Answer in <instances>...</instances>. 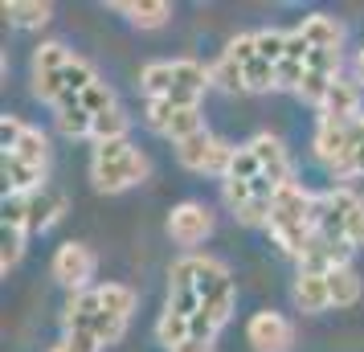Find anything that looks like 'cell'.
<instances>
[{"label":"cell","mask_w":364,"mask_h":352,"mask_svg":"<svg viewBox=\"0 0 364 352\" xmlns=\"http://www.w3.org/2000/svg\"><path fill=\"white\" fill-rule=\"evenodd\" d=\"M221 193H225V205H230L233 213H237L242 205L254 201V188H250L246 181H225V185H221Z\"/></svg>","instance_id":"obj_45"},{"label":"cell","mask_w":364,"mask_h":352,"mask_svg":"<svg viewBox=\"0 0 364 352\" xmlns=\"http://www.w3.org/2000/svg\"><path fill=\"white\" fill-rule=\"evenodd\" d=\"M115 13H127L139 29H160L172 17V4H164V0H151V4H115Z\"/></svg>","instance_id":"obj_19"},{"label":"cell","mask_w":364,"mask_h":352,"mask_svg":"<svg viewBox=\"0 0 364 352\" xmlns=\"http://www.w3.org/2000/svg\"><path fill=\"white\" fill-rule=\"evenodd\" d=\"M99 316H102V299H99V287H95V291H78V295L66 303L62 324H66V332H90Z\"/></svg>","instance_id":"obj_9"},{"label":"cell","mask_w":364,"mask_h":352,"mask_svg":"<svg viewBox=\"0 0 364 352\" xmlns=\"http://www.w3.org/2000/svg\"><path fill=\"white\" fill-rule=\"evenodd\" d=\"M99 299H102V311H111V316H119V319H127L135 311V291L123 287V283H102Z\"/></svg>","instance_id":"obj_21"},{"label":"cell","mask_w":364,"mask_h":352,"mask_svg":"<svg viewBox=\"0 0 364 352\" xmlns=\"http://www.w3.org/2000/svg\"><path fill=\"white\" fill-rule=\"evenodd\" d=\"M205 86H209V70L200 66V62H193V58L172 62V95H193V99H200Z\"/></svg>","instance_id":"obj_13"},{"label":"cell","mask_w":364,"mask_h":352,"mask_svg":"<svg viewBox=\"0 0 364 352\" xmlns=\"http://www.w3.org/2000/svg\"><path fill=\"white\" fill-rule=\"evenodd\" d=\"M4 17H9V25H21V29H41V25H50L53 9L46 0H9Z\"/></svg>","instance_id":"obj_15"},{"label":"cell","mask_w":364,"mask_h":352,"mask_svg":"<svg viewBox=\"0 0 364 352\" xmlns=\"http://www.w3.org/2000/svg\"><path fill=\"white\" fill-rule=\"evenodd\" d=\"M70 62H74V58H70V50L62 41H46V46H37V53H33V74H62Z\"/></svg>","instance_id":"obj_22"},{"label":"cell","mask_w":364,"mask_h":352,"mask_svg":"<svg viewBox=\"0 0 364 352\" xmlns=\"http://www.w3.org/2000/svg\"><path fill=\"white\" fill-rule=\"evenodd\" d=\"M295 303L303 307V311H307V316H315V311L331 307L328 274H315V270H299V279H295Z\"/></svg>","instance_id":"obj_10"},{"label":"cell","mask_w":364,"mask_h":352,"mask_svg":"<svg viewBox=\"0 0 364 352\" xmlns=\"http://www.w3.org/2000/svg\"><path fill=\"white\" fill-rule=\"evenodd\" d=\"M246 90H279V74H274V66L270 62H262V58H254L246 66Z\"/></svg>","instance_id":"obj_32"},{"label":"cell","mask_w":364,"mask_h":352,"mask_svg":"<svg viewBox=\"0 0 364 352\" xmlns=\"http://www.w3.org/2000/svg\"><path fill=\"white\" fill-rule=\"evenodd\" d=\"M262 176V164H258V156H254V148H237L233 151V164H230V176L225 181H246V185H254Z\"/></svg>","instance_id":"obj_30"},{"label":"cell","mask_w":364,"mask_h":352,"mask_svg":"<svg viewBox=\"0 0 364 352\" xmlns=\"http://www.w3.org/2000/svg\"><path fill=\"white\" fill-rule=\"evenodd\" d=\"M144 90H148V99H168L172 95V62L144 66Z\"/></svg>","instance_id":"obj_27"},{"label":"cell","mask_w":364,"mask_h":352,"mask_svg":"<svg viewBox=\"0 0 364 352\" xmlns=\"http://www.w3.org/2000/svg\"><path fill=\"white\" fill-rule=\"evenodd\" d=\"M50 352H102V344L95 340V332H66Z\"/></svg>","instance_id":"obj_42"},{"label":"cell","mask_w":364,"mask_h":352,"mask_svg":"<svg viewBox=\"0 0 364 352\" xmlns=\"http://www.w3.org/2000/svg\"><path fill=\"white\" fill-rule=\"evenodd\" d=\"M193 283H197V295H200V303H205V295H213L221 283H230V270L221 267L217 258H200V254H193Z\"/></svg>","instance_id":"obj_17"},{"label":"cell","mask_w":364,"mask_h":352,"mask_svg":"<svg viewBox=\"0 0 364 352\" xmlns=\"http://www.w3.org/2000/svg\"><path fill=\"white\" fill-rule=\"evenodd\" d=\"M111 107H115V90L107 82H95L82 95V111H90V115H102V111H111Z\"/></svg>","instance_id":"obj_40"},{"label":"cell","mask_w":364,"mask_h":352,"mask_svg":"<svg viewBox=\"0 0 364 352\" xmlns=\"http://www.w3.org/2000/svg\"><path fill=\"white\" fill-rule=\"evenodd\" d=\"M258 58L270 62V66H279L282 58H287V33H279V29H262V33H258Z\"/></svg>","instance_id":"obj_33"},{"label":"cell","mask_w":364,"mask_h":352,"mask_svg":"<svg viewBox=\"0 0 364 352\" xmlns=\"http://www.w3.org/2000/svg\"><path fill=\"white\" fill-rule=\"evenodd\" d=\"M270 213H274V201H262V197H254V201L242 205L233 218L242 221V225H270Z\"/></svg>","instance_id":"obj_41"},{"label":"cell","mask_w":364,"mask_h":352,"mask_svg":"<svg viewBox=\"0 0 364 352\" xmlns=\"http://www.w3.org/2000/svg\"><path fill=\"white\" fill-rule=\"evenodd\" d=\"M307 53H311V46H307V37L299 33H287V58H291V62H303V66H307Z\"/></svg>","instance_id":"obj_48"},{"label":"cell","mask_w":364,"mask_h":352,"mask_svg":"<svg viewBox=\"0 0 364 352\" xmlns=\"http://www.w3.org/2000/svg\"><path fill=\"white\" fill-rule=\"evenodd\" d=\"M209 82L221 86V90H230V95H237V90H246V70L221 53V62H213V66H209Z\"/></svg>","instance_id":"obj_24"},{"label":"cell","mask_w":364,"mask_h":352,"mask_svg":"<svg viewBox=\"0 0 364 352\" xmlns=\"http://www.w3.org/2000/svg\"><path fill=\"white\" fill-rule=\"evenodd\" d=\"M132 144L127 139H111V144H95V164H115V160H127L132 156Z\"/></svg>","instance_id":"obj_44"},{"label":"cell","mask_w":364,"mask_h":352,"mask_svg":"<svg viewBox=\"0 0 364 352\" xmlns=\"http://www.w3.org/2000/svg\"><path fill=\"white\" fill-rule=\"evenodd\" d=\"M90 127H95V115H90V111H82V107L58 111V132L70 135V139H82V135H90Z\"/></svg>","instance_id":"obj_31"},{"label":"cell","mask_w":364,"mask_h":352,"mask_svg":"<svg viewBox=\"0 0 364 352\" xmlns=\"http://www.w3.org/2000/svg\"><path fill=\"white\" fill-rule=\"evenodd\" d=\"M352 123H356V119H352ZM352 123L319 115V127H315V135H311V148L328 168L344 164L348 156H352Z\"/></svg>","instance_id":"obj_5"},{"label":"cell","mask_w":364,"mask_h":352,"mask_svg":"<svg viewBox=\"0 0 364 352\" xmlns=\"http://www.w3.org/2000/svg\"><path fill=\"white\" fill-rule=\"evenodd\" d=\"M307 70L323 74V78H340V50H311L307 53Z\"/></svg>","instance_id":"obj_39"},{"label":"cell","mask_w":364,"mask_h":352,"mask_svg":"<svg viewBox=\"0 0 364 352\" xmlns=\"http://www.w3.org/2000/svg\"><path fill=\"white\" fill-rule=\"evenodd\" d=\"M200 311H205V316H209V319L217 324V328H221V324L230 319V311H233V279H230V283H221V287L213 291V295H205Z\"/></svg>","instance_id":"obj_28"},{"label":"cell","mask_w":364,"mask_h":352,"mask_svg":"<svg viewBox=\"0 0 364 352\" xmlns=\"http://www.w3.org/2000/svg\"><path fill=\"white\" fill-rule=\"evenodd\" d=\"M66 209V197L58 188H37L29 193V230H50L53 221L62 218Z\"/></svg>","instance_id":"obj_12"},{"label":"cell","mask_w":364,"mask_h":352,"mask_svg":"<svg viewBox=\"0 0 364 352\" xmlns=\"http://www.w3.org/2000/svg\"><path fill=\"white\" fill-rule=\"evenodd\" d=\"M156 340H160L164 348H181L184 340H188V316H181V311H164L160 324H156Z\"/></svg>","instance_id":"obj_25"},{"label":"cell","mask_w":364,"mask_h":352,"mask_svg":"<svg viewBox=\"0 0 364 352\" xmlns=\"http://www.w3.org/2000/svg\"><path fill=\"white\" fill-rule=\"evenodd\" d=\"M90 332H95V340L107 348V344H119V340H123V332H127V319H119V316H111V311H102V316L95 319V328H90Z\"/></svg>","instance_id":"obj_34"},{"label":"cell","mask_w":364,"mask_h":352,"mask_svg":"<svg viewBox=\"0 0 364 352\" xmlns=\"http://www.w3.org/2000/svg\"><path fill=\"white\" fill-rule=\"evenodd\" d=\"M246 340L254 344V352H291L295 328H291V319L279 316V311H258V316L250 319Z\"/></svg>","instance_id":"obj_4"},{"label":"cell","mask_w":364,"mask_h":352,"mask_svg":"<svg viewBox=\"0 0 364 352\" xmlns=\"http://www.w3.org/2000/svg\"><path fill=\"white\" fill-rule=\"evenodd\" d=\"M176 111H181V107H176L172 99H148V111H144V115H148V127H151V132H160V135H164V132H168V123H172V115H176Z\"/></svg>","instance_id":"obj_38"},{"label":"cell","mask_w":364,"mask_h":352,"mask_svg":"<svg viewBox=\"0 0 364 352\" xmlns=\"http://www.w3.org/2000/svg\"><path fill=\"white\" fill-rule=\"evenodd\" d=\"M127 127H132V119L123 115L119 107H111V111L95 115V127H90V135H95V144H111V139H127Z\"/></svg>","instance_id":"obj_20"},{"label":"cell","mask_w":364,"mask_h":352,"mask_svg":"<svg viewBox=\"0 0 364 352\" xmlns=\"http://www.w3.org/2000/svg\"><path fill=\"white\" fill-rule=\"evenodd\" d=\"M148 172H151V164L144 151H132L127 160H115V164H90V176H95L99 193H123V188L139 185Z\"/></svg>","instance_id":"obj_3"},{"label":"cell","mask_w":364,"mask_h":352,"mask_svg":"<svg viewBox=\"0 0 364 352\" xmlns=\"http://www.w3.org/2000/svg\"><path fill=\"white\" fill-rule=\"evenodd\" d=\"M213 332H217V324L205 311H197V316L188 319V340H213Z\"/></svg>","instance_id":"obj_47"},{"label":"cell","mask_w":364,"mask_h":352,"mask_svg":"<svg viewBox=\"0 0 364 352\" xmlns=\"http://www.w3.org/2000/svg\"><path fill=\"white\" fill-rule=\"evenodd\" d=\"M172 352H213V340H184L181 348H172Z\"/></svg>","instance_id":"obj_49"},{"label":"cell","mask_w":364,"mask_h":352,"mask_svg":"<svg viewBox=\"0 0 364 352\" xmlns=\"http://www.w3.org/2000/svg\"><path fill=\"white\" fill-rule=\"evenodd\" d=\"M336 205L344 209V221H348V242L352 246H364V197H356L352 188H331Z\"/></svg>","instance_id":"obj_16"},{"label":"cell","mask_w":364,"mask_h":352,"mask_svg":"<svg viewBox=\"0 0 364 352\" xmlns=\"http://www.w3.org/2000/svg\"><path fill=\"white\" fill-rule=\"evenodd\" d=\"M21 135H25V123H21L17 115H4V123H0V139H4V151L17 148Z\"/></svg>","instance_id":"obj_46"},{"label":"cell","mask_w":364,"mask_h":352,"mask_svg":"<svg viewBox=\"0 0 364 352\" xmlns=\"http://www.w3.org/2000/svg\"><path fill=\"white\" fill-rule=\"evenodd\" d=\"M319 111H323V119H344V123L360 119V86L348 82V78H336L328 90V102Z\"/></svg>","instance_id":"obj_8"},{"label":"cell","mask_w":364,"mask_h":352,"mask_svg":"<svg viewBox=\"0 0 364 352\" xmlns=\"http://www.w3.org/2000/svg\"><path fill=\"white\" fill-rule=\"evenodd\" d=\"M254 156H258V164H262V176H270L274 185H291V160H287V148H282L274 135H258L254 144Z\"/></svg>","instance_id":"obj_7"},{"label":"cell","mask_w":364,"mask_h":352,"mask_svg":"<svg viewBox=\"0 0 364 352\" xmlns=\"http://www.w3.org/2000/svg\"><path fill=\"white\" fill-rule=\"evenodd\" d=\"M233 151L237 148H230V144H221L217 135H209V127L176 144V156H181L184 168H193V172H213V176H230Z\"/></svg>","instance_id":"obj_1"},{"label":"cell","mask_w":364,"mask_h":352,"mask_svg":"<svg viewBox=\"0 0 364 352\" xmlns=\"http://www.w3.org/2000/svg\"><path fill=\"white\" fill-rule=\"evenodd\" d=\"M299 33L307 37L311 50H340V41H344V29H340L331 17H323V13L307 17L303 25H299Z\"/></svg>","instance_id":"obj_14"},{"label":"cell","mask_w":364,"mask_h":352,"mask_svg":"<svg viewBox=\"0 0 364 352\" xmlns=\"http://www.w3.org/2000/svg\"><path fill=\"white\" fill-rule=\"evenodd\" d=\"M46 135L37 132V127H25V135L17 139V148H13V156H21L25 164H33V168H46Z\"/></svg>","instance_id":"obj_26"},{"label":"cell","mask_w":364,"mask_h":352,"mask_svg":"<svg viewBox=\"0 0 364 352\" xmlns=\"http://www.w3.org/2000/svg\"><path fill=\"white\" fill-rule=\"evenodd\" d=\"M225 58H230V62H237V66L246 70L250 62L258 58V33H237L230 46H225Z\"/></svg>","instance_id":"obj_35"},{"label":"cell","mask_w":364,"mask_h":352,"mask_svg":"<svg viewBox=\"0 0 364 352\" xmlns=\"http://www.w3.org/2000/svg\"><path fill=\"white\" fill-rule=\"evenodd\" d=\"M331 176H336V181H348V176H364V115L352 123V156H348L344 164L331 168Z\"/></svg>","instance_id":"obj_23"},{"label":"cell","mask_w":364,"mask_h":352,"mask_svg":"<svg viewBox=\"0 0 364 352\" xmlns=\"http://www.w3.org/2000/svg\"><path fill=\"white\" fill-rule=\"evenodd\" d=\"M21 250H25V230H9L4 225V242H0V270H9L21 262Z\"/></svg>","instance_id":"obj_36"},{"label":"cell","mask_w":364,"mask_h":352,"mask_svg":"<svg viewBox=\"0 0 364 352\" xmlns=\"http://www.w3.org/2000/svg\"><path fill=\"white\" fill-rule=\"evenodd\" d=\"M205 132V119H200V107H188V111H176L172 115V123H168V139L172 144H181V139H188V135Z\"/></svg>","instance_id":"obj_29"},{"label":"cell","mask_w":364,"mask_h":352,"mask_svg":"<svg viewBox=\"0 0 364 352\" xmlns=\"http://www.w3.org/2000/svg\"><path fill=\"white\" fill-rule=\"evenodd\" d=\"M41 181H46V168H33V164H25L21 156L4 151V185H9V193L29 197V193H37V188H46Z\"/></svg>","instance_id":"obj_11"},{"label":"cell","mask_w":364,"mask_h":352,"mask_svg":"<svg viewBox=\"0 0 364 352\" xmlns=\"http://www.w3.org/2000/svg\"><path fill=\"white\" fill-rule=\"evenodd\" d=\"M168 234L176 238L181 246H197L213 234V213L200 201H181L172 213H168Z\"/></svg>","instance_id":"obj_6"},{"label":"cell","mask_w":364,"mask_h":352,"mask_svg":"<svg viewBox=\"0 0 364 352\" xmlns=\"http://www.w3.org/2000/svg\"><path fill=\"white\" fill-rule=\"evenodd\" d=\"M274 74H279V90H295L303 86V78H307V66L303 62H291V58H282L279 66H274Z\"/></svg>","instance_id":"obj_43"},{"label":"cell","mask_w":364,"mask_h":352,"mask_svg":"<svg viewBox=\"0 0 364 352\" xmlns=\"http://www.w3.org/2000/svg\"><path fill=\"white\" fill-rule=\"evenodd\" d=\"M53 279H58L62 287H70L74 295L86 291V283L95 279V254H90V246H82V242H66L62 250L53 254Z\"/></svg>","instance_id":"obj_2"},{"label":"cell","mask_w":364,"mask_h":352,"mask_svg":"<svg viewBox=\"0 0 364 352\" xmlns=\"http://www.w3.org/2000/svg\"><path fill=\"white\" fill-rule=\"evenodd\" d=\"M356 78L364 82V50H360V58H356Z\"/></svg>","instance_id":"obj_50"},{"label":"cell","mask_w":364,"mask_h":352,"mask_svg":"<svg viewBox=\"0 0 364 352\" xmlns=\"http://www.w3.org/2000/svg\"><path fill=\"white\" fill-rule=\"evenodd\" d=\"M331 82H336V78H323V74H311V70H307V78H303V86H299V99L311 102V107H323Z\"/></svg>","instance_id":"obj_37"},{"label":"cell","mask_w":364,"mask_h":352,"mask_svg":"<svg viewBox=\"0 0 364 352\" xmlns=\"http://www.w3.org/2000/svg\"><path fill=\"white\" fill-rule=\"evenodd\" d=\"M328 291H331V303L336 307H352V303L360 299V274L352 267H340L328 274Z\"/></svg>","instance_id":"obj_18"}]
</instances>
